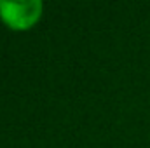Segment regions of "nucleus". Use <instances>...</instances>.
<instances>
[{
    "mask_svg": "<svg viewBox=\"0 0 150 148\" xmlns=\"http://www.w3.org/2000/svg\"><path fill=\"white\" fill-rule=\"evenodd\" d=\"M40 11H42L40 0H23V2L0 0V16L12 28H28L38 19Z\"/></svg>",
    "mask_w": 150,
    "mask_h": 148,
    "instance_id": "f257e3e1",
    "label": "nucleus"
}]
</instances>
